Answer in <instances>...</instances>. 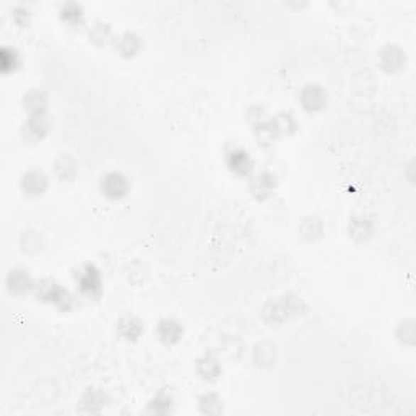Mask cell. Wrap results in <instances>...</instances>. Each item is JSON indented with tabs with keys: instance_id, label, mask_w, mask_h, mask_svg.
Returning <instances> with one entry per match:
<instances>
[{
	"instance_id": "1",
	"label": "cell",
	"mask_w": 416,
	"mask_h": 416,
	"mask_svg": "<svg viewBox=\"0 0 416 416\" xmlns=\"http://www.w3.org/2000/svg\"><path fill=\"white\" fill-rule=\"evenodd\" d=\"M38 301L44 302V305L54 306L59 309L60 312H70L75 309V296L65 288L64 285L55 282L54 278H41L38 280L36 288L33 291Z\"/></svg>"
},
{
	"instance_id": "2",
	"label": "cell",
	"mask_w": 416,
	"mask_h": 416,
	"mask_svg": "<svg viewBox=\"0 0 416 416\" xmlns=\"http://www.w3.org/2000/svg\"><path fill=\"white\" fill-rule=\"evenodd\" d=\"M77 291L87 300H99L103 295V277L99 268L92 262L82 263L74 273Z\"/></svg>"
},
{
	"instance_id": "3",
	"label": "cell",
	"mask_w": 416,
	"mask_h": 416,
	"mask_svg": "<svg viewBox=\"0 0 416 416\" xmlns=\"http://www.w3.org/2000/svg\"><path fill=\"white\" fill-rule=\"evenodd\" d=\"M302 301L301 297L286 295L277 300L268 301L266 307H263V319L270 324H283L291 317H295L296 314L301 312Z\"/></svg>"
},
{
	"instance_id": "4",
	"label": "cell",
	"mask_w": 416,
	"mask_h": 416,
	"mask_svg": "<svg viewBox=\"0 0 416 416\" xmlns=\"http://www.w3.org/2000/svg\"><path fill=\"white\" fill-rule=\"evenodd\" d=\"M224 165L233 176L239 179H249L256 173V161L251 151L241 145H231L224 151Z\"/></svg>"
},
{
	"instance_id": "5",
	"label": "cell",
	"mask_w": 416,
	"mask_h": 416,
	"mask_svg": "<svg viewBox=\"0 0 416 416\" xmlns=\"http://www.w3.org/2000/svg\"><path fill=\"white\" fill-rule=\"evenodd\" d=\"M132 190V181L122 171H108L99 179V192L104 199L117 202L126 199Z\"/></svg>"
},
{
	"instance_id": "6",
	"label": "cell",
	"mask_w": 416,
	"mask_h": 416,
	"mask_svg": "<svg viewBox=\"0 0 416 416\" xmlns=\"http://www.w3.org/2000/svg\"><path fill=\"white\" fill-rule=\"evenodd\" d=\"M38 280L26 267H13L7 272L5 277V286L9 293L13 296H25L35 291Z\"/></svg>"
},
{
	"instance_id": "7",
	"label": "cell",
	"mask_w": 416,
	"mask_h": 416,
	"mask_svg": "<svg viewBox=\"0 0 416 416\" xmlns=\"http://www.w3.org/2000/svg\"><path fill=\"white\" fill-rule=\"evenodd\" d=\"M300 104L307 114H317L329 104V93L319 83H307L300 92Z\"/></svg>"
},
{
	"instance_id": "8",
	"label": "cell",
	"mask_w": 416,
	"mask_h": 416,
	"mask_svg": "<svg viewBox=\"0 0 416 416\" xmlns=\"http://www.w3.org/2000/svg\"><path fill=\"white\" fill-rule=\"evenodd\" d=\"M407 53L405 49L398 46V44H385L382 46L378 54V64L385 74L395 75L407 67Z\"/></svg>"
},
{
	"instance_id": "9",
	"label": "cell",
	"mask_w": 416,
	"mask_h": 416,
	"mask_svg": "<svg viewBox=\"0 0 416 416\" xmlns=\"http://www.w3.org/2000/svg\"><path fill=\"white\" fill-rule=\"evenodd\" d=\"M53 131V121L49 114L28 116L21 126V137L28 143H39Z\"/></svg>"
},
{
	"instance_id": "10",
	"label": "cell",
	"mask_w": 416,
	"mask_h": 416,
	"mask_svg": "<svg viewBox=\"0 0 416 416\" xmlns=\"http://www.w3.org/2000/svg\"><path fill=\"white\" fill-rule=\"evenodd\" d=\"M49 176L39 168H31L25 171L20 177V189L21 192L28 197H41L48 192L49 189Z\"/></svg>"
},
{
	"instance_id": "11",
	"label": "cell",
	"mask_w": 416,
	"mask_h": 416,
	"mask_svg": "<svg viewBox=\"0 0 416 416\" xmlns=\"http://www.w3.org/2000/svg\"><path fill=\"white\" fill-rule=\"evenodd\" d=\"M249 182V192L258 202H266L270 197L275 194L277 190V177L273 176L270 171H261L254 173L252 176L247 179Z\"/></svg>"
},
{
	"instance_id": "12",
	"label": "cell",
	"mask_w": 416,
	"mask_h": 416,
	"mask_svg": "<svg viewBox=\"0 0 416 416\" xmlns=\"http://www.w3.org/2000/svg\"><path fill=\"white\" fill-rule=\"evenodd\" d=\"M112 49L122 59H133L143 49V39L140 38L135 31H122L114 36L112 41Z\"/></svg>"
},
{
	"instance_id": "13",
	"label": "cell",
	"mask_w": 416,
	"mask_h": 416,
	"mask_svg": "<svg viewBox=\"0 0 416 416\" xmlns=\"http://www.w3.org/2000/svg\"><path fill=\"white\" fill-rule=\"evenodd\" d=\"M156 336L166 346H174L184 339V325L177 319L165 317L156 325Z\"/></svg>"
},
{
	"instance_id": "14",
	"label": "cell",
	"mask_w": 416,
	"mask_h": 416,
	"mask_svg": "<svg viewBox=\"0 0 416 416\" xmlns=\"http://www.w3.org/2000/svg\"><path fill=\"white\" fill-rule=\"evenodd\" d=\"M21 106H23V109L28 116L48 114V109H49L48 93L41 88L26 89L23 97H21Z\"/></svg>"
},
{
	"instance_id": "15",
	"label": "cell",
	"mask_w": 416,
	"mask_h": 416,
	"mask_svg": "<svg viewBox=\"0 0 416 416\" xmlns=\"http://www.w3.org/2000/svg\"><path fill=\"white\" fill-rule=\"evenodd\" d=\"M59 20L70 30H80L87 23V13L82 4L64 2L59 7Z\"/></svg>"
},
{
	"instance_id": "16",
	"label": "cell",
	"mask_w": 416,
	"mask_h": 416,
	"mask_svg": "<svg viewBox=\"0 0 416 416\" xmlns=\"http://www.w3.org/2000/svg\"><path fill=\"white\" fill-rule=\"evenodd\" d=\"M195 371L197 374L200 376V379H204L207 382L217 381L223 374L221 359L218 358L215 353L207 351L205 355H202L199 359H197Z\"/></svg>"
},
{
	"instance_id": "17",
	"label": "cell",
	"mask_w": 416,
	"mask_h": 416,
	"mask_svg": "<svg viewBox=\"0 0 416 416\" xmlns=\"http://www.w3.org/2000/svg\"><path fill=\"white\" fill-rule=\"evenodd\" d=\"M88 41L93 44L94 48H104L114 41V30H112L111 23L104 20H94L87 30Z\"/></svg>"
},
{
	"instance_id": "18",
	"label": "cell",
	"mask_w": 416,
	"mask_h": 416,
	"mask_svg": "<svg viewBox=\"0 0 416 416\" xmlns=\"http://www.w3.org/2000/svg\"><path fill=\"white\" fill-rule=\"evenodd\" d=\"M376 233V224L368 217H355L350 220L348 224V234L350 238L355 241V243H368V241L373 238Z\"/></svg>"
},
{
	"instance_id": "19",
	"label": "cell",
	"mask_w": 416,
	"mask_h": 416,
	"mask_svg": "<svg viewBox=\"0 0 416 416\" xmlns=\"http://www.w3.org/2000/svg\"><path fill=\"white\" fill-rule=\"evenodd\" d=\"M54 176L60 182H72L78 176V161L69 153H62L53 165Z\"/></svg>"
},
{
	"instance_id": "20",
	"label": "cell",
	"mask_w": 416,
	"mask_h": 416,
	"mask_svg": "<svg viewBox=\"0 0 416 416\" xmlns=\"http://www.w3.org/2000/svg\"><path fill=\"white\" fill-rule=\"evenodd\" d=\"M143 332L145 325L142 319L133 316V314H126L117 322V334H119L121 339L127 341H137L143 335Z\"/></svg>"
},
{
	"instance_id": "21",
	"label": "cell",
	"mask_w": 416,
	"mask_h": 416,
	"mask_svg": "<svg viewBox=\"0 0 416 416\" xmlns=\"http://www.w3.org/2000/svg\"><path fill=\"white\" fill-rule=\"evenodd\" d=\"M270 122H272V127L278 140L285 137H291V135H295L297 132V128H300L296 117L291 114V112H286V111L278 112L277 116L270 117Z\"/></svg>"
},
{
	"instance_id": "22",
	"label": "cell",
	"mask_w": 416,
	"mask_h": 416,
	"mask_svg": "<svg viewBox=\"0 0 416 416\" xmlns=\"http://www.w3.org/2000/svg\"><path fill=\"white\" fill-rule=\"evenodd\" d=\"M325 234V226L319 217H306L300 223V236L306 243H316Z\"/></svg>"
},
{
	"instance_id": "23",
	"label": "cell",
	"mask_w": 416,
	"mask_h": 416,
	"mask_svg": "<svg viewBox=\"0 0 416 416\" xmlns=\"http://www.w3.org/2000/svg\"><path fill=\"white\" fill-rule=\"evenodd\" d=\"M108 403V397L101 389H94V387H89L85 390L82 398H80V407L83 412L87 413H98L106 407Z\"/></svg>"
},
{
	"instance_id": "24",
	"label": "cell",
	"mask_w": 416,
	"mask_h": 416,
	"mask_svg": "<svg viewBox=\"0 0 416 416\" xmlns=\"http://www.w3.org/2000/svg\"><path fill=\"white\" fill-rule=\"evenodd\" d=\"M21 67V54L13 46H2L0 49V69L5 75L15 74Z\"/></svg>"
},
{
	"instance_id": "25",
	"label": "cell",
	"mask_w": 416,
	"mask_h": 416,
	"mask_svg": "<svg viewBox=\"0 0 416 416\" xmlns=\"http://www.w3.org/2000/svg\"><path fill=\"white\" fill-rule=\"evenodd\" d=\"M277 361V348L272 343L263 341L254 348V363L258 368H272Z\"/></svg>"
},
{
	"instance_id": "26",
	"label": "cell",
	"mask_w": 416,
	"mask_h": 416,
	"mask_svg": "<svg viewBox=\"0 0 416 416\" xmlns=\"http://www.w3.org/2000/svg\"><path fill=\"white\" fill-rule=\"evenodd\" d=\"M199 410L205 415H218L223 412V400L215 392H207L200 397Z\"/></svg>"
},
{
	"instance_id": "27",
	"label": "cell",
	"mask_w": 416,
	"mask_h": 416,
	"mask_svg": "<svg viewBox=\"0 0 416 416\" xmlns=\"http://www.w3.org/2000/svg\"><path fill=\"white\" fill-rule=\"evenodd\" d=\"M174 403V398L170 392L166 390H161L155 395L153 400L150 402L148 405V410L151 413H156V415H165V413H170L171 412V407Z\"/></svg>"
},
{
	"instance_id": "28",
	"label": "cell",
	"mask_w": 416,
	"mask_h": 416,
	"mask_svg": "<svg viewBox=\"0 0 416 416\" xmlns=\"http://www.w3.org/2000/svg\"><path fill=\"white\" fill-rule=\"evenodd\" d=\"M10 18L18 28H28L33 21V10L25 4H15L10 9Z\"/></svg>"
},
{
	"instance_id": "29",
	"label": "cell",
	"mask_w": 416,
	"mask_h": 416,
	"mask_svg": "<svg viewBox=\"0 0 416 416\" xmlns=\"http://www.w3.org/2000/svg\"><path fill=\"white\" fill-rule=\"evenodd\" d=\"M20 246H21V251L23 252H39L43 247V241H41V236L36 231H25L23 236H21V241H20Z\"/></svg>"
}]
</instances>
